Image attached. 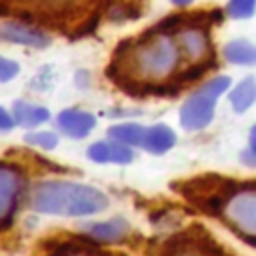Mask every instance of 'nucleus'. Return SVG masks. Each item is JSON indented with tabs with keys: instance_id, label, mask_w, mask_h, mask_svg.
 Instances as JSON below:
<instances>
[{
	"instance_id": "9",
	"label": "nucleus",
	"mask_w": 256,
	"mask_h": 256,
	"mask_svg": "<svg viewBox=\"0 0 256 256\" xmlns=\"http://www.w3.org/2000/svg\"><path fill=\"white\" fill-rule=\"evenodd\" d=\"M88 156L96 164H130L134 160L132 146H126L112 138L108 142H94L88 148Z\"/></svg>"
},
{
	"instance_id": "19",
	"label": "nucleus",
	"mask_w": 256,
	"mask_h": 256,
	"mask_svg": "<svg viewBox=\"0 0 256 256\" xmlns=\"http://www.w3.org/2000/svg\"><path fill=\"white\" fill-rule=\"evenodd\" d=\"M18 72H20V66L16 60L0 56V82H10L12 78L18 76Z\"/></svg>"
},
{
	"instance_id": "22",
	"label": "nucleus",
	"mask_w": 256,
	"mask_h": 256,
	"mask_svg": "<svg viewBox=\"0 0 256 256\" xmlns=\"http://www.w3.org/2000/svg\"><path fill=\"white\" fill-rule=\"evenodd\" d=\"M174 6H178V8H186V6H190L194 0H170Z\"/></svg>"
},
{
	"instance_id": "16",
	"label": "nucleus",
	"mask_w": 256,
	"mask_h": 256,
	"mask_svg": "<svg viewBox=\"0 0 256 256\" xmlns=\"http://www.w3.org/2000/svg\"><path fill=\"white\" fill-rule=\"evenodd\" d=\"M226 14L234 20H248L256 14V0H228Z\"/></svg>"
},
{
	"instance_id": "14",
	"label": "nucleus",
	"mask_w": 256,
	"mask_h": 256,
	"mask_svg": "<svg viewBox=\"0 0 256 256\" xmlns=\"http://www.w3.org/2000/svg\"><path fill=\"white\" fill-rule=\"evenodd\" d=\"M230 106L234 108V112L242 114L246 112L254 102H256V78L254 76H246L242 78L228 94Z\"/></svg>"
},
{
	"instance_id": "15",
	"label": "nucleus",
	"mask_w": 256,
	"mask_h": 256,
	"mask_svg": "<svg viewBox=\"0 0 256 256\" xmlns=\"http://www.w3.org/2000/svg\"><path fill=\"white\" fill-rule=\"evenodd\" d=\"M108 136L116 142H122L126 146H142L146 128L134 122H124V124H114L108 128Z\"/></svg>"
},
{
	"instance_id": "3",
	"label": "nucleus",
	"mask_w": 256,
	"mask_h": 256,
	"mask_svg": "<svg viewBox=\"0 0 256 256\" xmlns=\"http://www.w3.org/2000/svg\"><path fill=\"white\" fill-rule=\"evenodd\" d=\"M232 80L224 74L206 80L200 88H196L180 106V124L186 130H204L212 118L218 98L230 88Z\"/></svg>"
},
{
	"instance_id": "8",
	"label": "nucleus",
	"mask_w": 256,
	"mask_h": 256,
	"mask_svg": "<svg viewBox=\"0 0 256 256\" xmlns=\"http://www.w3.org/2000/svg\"><path fill=\"white\" fill-rule=\"evenodd\" d=\"M56 126L68 138H86L96 126V116L80 108H66L56 116Z\"/></svg>"
},
{
	"instance_id": "11",
	"label": "nucleus",
	"mask_w": 256,
	"mask_h": 256,
	"mask_svg": "<svg viewBox=\"0 0 256 256\" xmlns=\"http://www.w3.org/2000/svg\"><path fill=\"white\" fill-rule=\"evenodd\" d=\"M130 226L124 218H112L106 222H94L90 226H86V234L98 242H118L122 238H126Z\"/></svg>"
},
{
	"instance_id": "17",
	"label": "nucleus",
	"mask_w": 256,
	"mask_h": 256,
	"mask_svg": "<svg viewBox=\"0 0 256 256\" xmlns=\"http://www.w3.org/2000/svg\"><path fill=\"white\" fill-rule=\"evenodd\" d=\"M24 140H26V144L42 148V150H52L58 146V136H56V132H50V130H34L30 134H26Z\"/></svg>"
},
{
	"instance_id": "21",
	"label": "nucleus",
	"mask_w": 256,
	"mask_h": 256,
	"mask_svg": "<svg viewBox=\"0 0 256 256\" xmlns=\"http://www.w3.org/2000/svg\"><path fill=\"white\" fill-rule=\"evenodd\" d=\"M14 124H16V122H14L12 112H8L6 108L0 106V132H8V130H12Z\"/></svg>"
},
{
	"instance_id": "6",
	"label": "nucleus",
	"mask_w": 256,
	"mask_h": 256,
	"mask_svg": "<svg viewBox=\"0 0 256 256\" xmlns=\"http://www.w3.org/2000/svg\"><path fill=\"white\" fill-rule=\"evenodd\" d=\"M24 178L14 164L0 162V228L8 226L22 198Z\"/></svg>"
},
{
	"instance_id": "2",
	"label": "nucleus",
	"mask_w": 256,
	"mask_h": 256,
	"mask_svg": "<svg viewBox=\"0 0 256 256\" xmlns=\"http://www.w3.org/2000/svg\"><path fill=\"white\" fill-rule=\"evenodd\" d=\"M30 204L36 212L42 214L92 216L108 206V198L104 192L88 184L48 180V182H40L34 188Z\"/></svg>"
},
{
	"instance_id": "24",
	"label": "nucleus",
	"mask_w": 256,
	"mask_h": 256,
	"mask_svg": "<svg viewBox=\"0 0 256 256\" xmlns=\"http://www.w3.org/2000/svg\"><path fill=\"white\" fill-rule=\"evenodd\" d=\"M46 2H52V4H60V2H70V0H46Z\"/></svg>"
},
{
	"instance_id": "18",
	"label": "nucleus",
	"mask_w": 256,
	"mask_h": 256,
	"mask_svg": "<svg viewBox=\"0 0 256 256\" xmlns=\"http://www.w3.org/2000/svg\"><path fill=\"white\" fill-rule=\"evenodd\" d=\"M170 256H222V254H218V250L212 246V248H208V246H200V244H180L178 248H174L172 252H170Z\"/></svg>"
},
{
	"instance_id": "23",
	"label": "nucleus",
	"mask_w": 256,
	"mask_h": 256,
	"mask_svg": "<svg viewBox=\"0 0 256 256\" xmlns=\"http://www.w3.org/2000/svg\"><path fill=\"white\" fill-rule=\"evenodd\" d=\"M62 256H92V254H80V252H74V254H62Z\"/></svg>"
},
{
	"instance_id": "4",
	"label": "nucleus",
	"mask_w": 256,
	"mask_h": 256,
	"mask_svg": "<svg viewBox=\"0 0 256 256\" xmlns=\"http://www.w3.org/2000/svg\"><path fill=\"white\" fill-rule=\"evenodd\" d=\"M222 216L246 240L256 238V188L238 190L224 200Z\"/></svg>"
},
{
	"instance_id": "12",
	"label": "nucleus",
	"mask_w": 256,
	"mask_h": 256,
	"mask_svg": "<svg viewBox=\"0 0 256 256\" xmlns=\"http://www.w3.org/2000/svg\"><path fill=\"white\" fill-rule=\"evenodd\" d=\"M176 144V134L166 124H154L146 128V136L142 142V148L150 154H164Z\"/></svg>"
},
{
	"instance_id": "1",
	"label": "nucleus",
	"mask_w": 256,
	"mask_h": 256,
	"mask_svg": "<svg viewBox=\"0 0 256 256\" xmlns=\"http://www.w3.org/2000/svg\"><path fill=\"white\" fill-rule=\"evenodd\" d=\"M182 64L184 56L174 32L154 26L140 38L120 44L110 70H118V84L128 82L136 88L154 90L164 82L180 80Z\"/></svg>"
},
{
	"instance_id": "5",
	"label": "nucleus",
	"mask_w": 256,
	"mask_h": 256,
	"mask_svg": "<svg viewBox=\"0 0 256 256\" xmlns=\"http://www.w3.org/2000/svg\"><path fill=\"white\" fill-rule=\"evenodd\" d=\"M174 38L182 50V56L190 64H206L212 60V42L204 24L182 20V24L174 30Z\"/></svg>"
},
{
	"instance_id": "20",
	"label": "nucleus",
	"mask_w": 256,
	"mask_h": 256,
	"mask_svg": "<svg viewBox=\"0 0 256 256\" xmlns=\"http://www.w3.org/2000/svg\"><path fill=\"white\" fill-rule=\"evenodd\" d=\"M242 160L246 164H256V124L250 130V138H248V150L242 152Z\"/></svg>"
},
{
	"instance_id": "10",
	"label": "nucleus",
	"mask_w": 256,
	"mask_h": 256,
	"mask_svg": "<svg viewBox=\"0 0 256 256\" xmlns=\"http://www.w3.org/2000/svg\"><path fill=\"white\" fill-rule=\"evenodd\" d=\"M12 116H14V122L18 126H24V128H36V126H40V124L50 120V112H48L46 106H40V104H34V102H26V100L14 102Z\"/></svg>"
},
{
	"instance_id": "13",
	"label": "nucleus",
	"mask_w": 256,
	"mask_h": 256,
	"mask_svg": "<svg viewBox=\"0 0 256 256\" xmlns=\"http://www.w3.org/2000/svg\"><path fill=\"white\" fill-rule=\"evenodd\" d=\"M224 58L236 66H256V44L246 38H236L224 44Z\"/></svg>"
},
{
	"instance_id": "7",
	"label": "nucleus",
	"mask_w": 256,
	"mask_h": 256,
	"mask_svg": "<svg viewBox=\"0 0 256 256\" xmlns=\"http://www.w3.org/2000/svg\"><path fill=\"white\" fill-rule=\"evenodd\" d=\"M0 40L18 44V46H28V48H46L52 40L50 34L24 20H4L0 22Z\"/></svg>"
}]
</instances>
